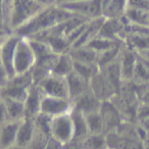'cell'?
Here are the masks:
<instances>
[{"label": "cell", "instance_id": "obj_33", "mask_svg": "<svg viewBox=\"0 0 149 149\" xmlns=\"http://www.w3.org/2000/svg\"><path fill=\"white\" fill-rule=\"evenodd\" d=\"M38 1L45 7H50V6H54V5H57L55 0H38Z\"/></svg>", "mask_w": 149, "mask_h": 149}, {"label": "cell", "instance_id": "obj_12", "mask_svg": "<svg viewBox=\"0 0 149 149\" xmlns=\"http://www.w3.org/2000/svg\"><path fill=\"white\" fill-rule=\"evenodd\" d=\"M65 79L68 83V98L72 101L77 99L90 89V81L80 76L74 70H72L68 76H66Z\"/></svg>", "mask_w": 149, "mask_h": 149}, {"label": "cell", "instance_id": "obj_19", "mask_svg": "<svg viewBox=\"0 0 149 149\" xmlns=\"http://www.w3.org/2000/svg\"><path fill=\"white\" fill-rule=\"evenodd\" d=\"M72 70H74V60L70 57L68 52L58 54L57 58L55 60V63L53 65V68H52L51 74L65 78Z\"/></svg>", "mask_w": 149, "mask_h": 149}, {"label": "cell", "instance_id": "obj_25", "mask_svg": "<svg viewBox=\"0 0 149 149\" xmlns=\"http://www.w3.org/2000/svg\"><path fill=\"white\" fill-rule=\"evenodd\" d=\"M123 49V44H118V45L114 46V47L110 48V49H107L103 52H100L98 53L97 56V64L100 68H104L107 64L111 63V62L116 61L118 58L120 54V51Z\"/></svg>", "mask_w": 149, "mask_h": 149}, {"label": "cell", "instance_id": "obj_38", "mask_svg": "<svg viewBox=\"0 0 149 149\" xmlns=\"http://www.w3.org/2000/svg\"><path fill=\"white\" fill-rule=\"evenodd\" d=\"M55 1H56V4L60 5V4H63V3H65V2H68V1H70V0H55Z\"/></svg>", "mask_w": 149, "mask_h": 149}, {"label": "cell", "instance_id": "obj_31", "mask_svg": "<svg viewBox=\"0 0 149 149\" xmlns=\"http://www.w3.org/2000/svg\"><path fill=\"white\" fill-rule=\"evenodd\" d=\"M45 149H68V148H66V144H62V143L54 140L53 138H50L49 142H48Z\"/></svg>", "mask_w": 149, "mask_h": 149}, {"label": "cell", "instance_id": "obj_7", "mask_svg": "<svg viewBox=\"0 0 149 149\" xmlns=\"http://www.w3.org/2000/svg\"><path fill=\"white\" fill-rule=\"evenodd\" d=\"M72 109V102L68 98L52 97L43 95L40 105V112L50 118L70 113Z\"/></svg>", "mask_w": 149, "mask_h": 149}, {"label": "cell", "instance_id": "obj_4", "mask_svg": "<svg viewBox=\"0 0 149 149\" xmlns=\"http://www.w3.org/2000/svg\"><path fill=\"white\" fill-rule=\"evenodd\" d=\"M36 62V56L34 53L29 39L26 37L19 38L17 44L13 58V70L15 74H26L32 70Z\"/></svg>", "mask_w": 149, "mask_h": 149}, {"label": "cell", "instance_id": "obj_23", "mask_svg": "<svg viewBox=\"0 0 149 149\" xmlns=\"http://www.w3.org/2000/svg\"><path fill=\"white\" fill-rule=\"evenodd\" d=\"M125 17L131 25H137V26H148V17L149 11L142 10V9L137 8H131L127 7L125 11Z\"/></svg>", "mask_w": 149, "mask_h": 149}, {"label": "cell", "instance_id": "obj_34", "mask_svg": "<svg viewBox=\"0 0 149 149\" xmlns=\"http://www.w3.org/2000/svg\"><path fill=\"white\" fill-rule=\"evenodd\" d=\"M140 122V125H141V128L145 131H149V118H146L144 120H139Z\"/></svg>", "mask_w": 149, "mask_h": 149}, {"label": "cell", "instance_id": "obj_9", "mask_svg": "<svg viewBox=\"0 0 149 149\" xmlns=\"http://www.w3.org/2000/svg\"><path fill=\"white\" fill-rule=\"evenodd\" d=\"M21 36L15 33H11L4 39L0 47V58L2 60V63L6 70L8 79L15 76L13 70V58H15V51L17 44L19 42Z\"/></svg>", "mask_w": 149, "mask_h": 149}, {"label": "cell", "instance_id": "obj_17", "mask_svg": "<svg viewBox=\"0 0 149 149\" xmlns=\"http://www.w3.org/2000/svg\"><path fill=\"white\" fill-rule=\"evenodd\" d=\"M34 131H35V123L34 118H25L21 120L17 131V145L22 146H29L30 141L33 137Z\"/></svg>", "mask_w": 149, "mask_h": 149}, {"label": "cell", "instance_id": "obj_43", "mask_svg": "<svg viewBox=\"0 0 149 149\" xmlns=\"http://www.w3.org/2000/svg\"><path fill=\"white\" fill-rule=\"evenodd\" d=\"M0 149H1V148H0Z\"/></svg>", "mask_w": 149, "mask_h": 149}, {"label": "cell", "instance_id": "obj_42", "mask_svg": "<svg viewBox=\"0 0 149 149\" xmlns=\"http://www.w3.org/2000/svg\"><path fill=\"white\" fill-rule=\"evenodd\" d=\"M148 1H149V0H148Z\"/></svg>", "mask_w": 149, "mask_h": 149}, {"label": "cell", "instance_id": "obj_10", "mask_svg": "<svg viewBox=\"0 0 149 149\" xmlns=\"http://www.w3.org/2000/svg\"><path fill=\"white\" fill-rule=\"evenodd\" d=\"M72 102V108L81 111L84 114L99 111L102 105V101L93 93L90 88L87 92L74 99Z\"/></svg>", "mask_w": 149, "mask_h": 149}, {"label": "cell", "instance_id": "obj_11", "mask_svg": "<svg viewBox=\"0 0 149 149\" xmlns=\"http://www.w3.org/2000/svg\"><path fill=\"white\" fill-rule=\"evenodd\" d=\"M137 61H138V53L135 50L130 47L123 48L118 56V63H120L123 80L130 81L133 79Z\"/></svg>", "mask_w": 149, "mask_h": 149}, {"label": "cell", "instance_id": "obj_6", "mask_svg": "<svg viewBox=\"0 0 149 149\" xmlns=\"http://www.w3.org/2000/svg\"><path fill=\"white\" fill-rule=\"evenodd\" d=\"M59 6L70 11L74 15L93 19L102 17V0H83V1H68Z\"/></svg>", "mask_w": 149, "mask_h": 149}, {"label": "cell", "instance_id": "obj_40", "mask_svg": "<svg viewBox=\"0 0 149 149\" xmlns=\"http://www.w3.org/2000/svg\"><path fill=\"white\" fill-rule=\"evenodd\" d=\"M70 1H83V0H70Z\"/></svg>", "mask_w": 149, "mask_h": 149}, {"label": "cell", "instance_id": "obj_32", "mask_svg": "<svg viewBox=\"0 0 149 149\" xmlns=\"http://www.w3.org/2000/svg\"><path fill=\"white\" fill-rule=\"evenodd\" d=\"M8 80V76L6 74V70H5V68L2 63V60L0 58V87L3 86Z\"/></svg>", "mask_w": 149, "mask_h": 149}, {"label": "cell", "instance_id": "obj_2", "mask_svg": "<svg viewBox=\"0 0 149 149\" xmlns=\"http://www.w3.org/2000/svg\"><path fill=\"white\" fill-rule=\"evenodd\" d=\"M45 8L38 0H3L7 29L15 32Z\"/></svg>", "mask_w": 149, "mask_h": 149}, {"label": "cell", "instance_id": "obj_22", "mask_svg": "<svg viewBox=\"0 0 149 149\" xmlns=\"http://www.w3.org/2000/svg\"><path fill=\"white\" fill-rule=\"evenodd\" d=\"M85 118L89 134H104L105 127H104V120L100 110L85 114Z\"/></svg>", "mask_w": 149, "mask_h": 149}, {"label": "cell", "instance_id": "obj_3", "mask_svg": "<svg viewBox=\"0 0 149 149\" xmlns=\"http://www.w3.org/2000/svg\"><path fill=\"white\" fill-rule=\"evenodd\" d=\"M33 85L34 81L31 72L15 74L13 78L7 80L4 85L0 87V96L25 102L30 88Z\"/></svg>", "mask_w": 149, "mask_h": 149}, {"label": "cell", "instance_id": "obj_14", "mask_svg": "<svg viewBox=\"0 0 149 149\" xmlns=\"http://www.w3.org/2000/svg\"><path fill=\"white\" fill-rule=\"evenodd\" d=\"M42 97H43V93H42L41 89L38 85L34 84L30 88L28 96L25 100V118H34L38 113H40V105H41Z\"/></svg>", "mask_w": 149, "mask_h": 149}, {"label": "cell", "instance_id": "obj_29", "mask_svg": "<svg viewBox=\"0 0 149 149\" xmlns=\"http://www.w3.org/2000/svg\"><path fill=\"white\" fill-rule=\"evenodd\" d=\"M146 118H149V104L141 103L137 109V118L141 120Z\"/></svg>", "mask_w": 149, "mask_h": 149}, {"label": "cell", "instance_id": "obj_26", "mask_svg": "<svg viewBox=\"0 0 149 149\" xmlns=\"http://www.w3.org/2000/svg\"><path fill=\"white\" fill-rule=\"evenodd\" d=\"M120 43H122V41L111 40V39L101 37V36L98 35L97 37L94 38L92 41H90L89 43L87 44V46L92 48V49L97 52V53H100V52H103L107 49H110V48L114 47V46L118 45V44H120Z\"/></svg>", "mask_w": 149, "mask_h": 149}, {"label": "cell", "instance_id": "obj_24", "mask_svg": "<svg viewBox=\"0 0 149 149\" xmlns=\"http://www.w3.org/2000/svg\"><path fill=\"white\" fill-rule=\"evenodd\" d=\"M50 138H51L50 132L43 130L35 125V131L28 147L30 149H45Z\"/></svg>", "mask_w": 149, "mask_h": 149}, {"label": "cell", "instance_id": "obj_18", "mask_svg": "<svg viewBox=\"0 0 149 149\" xmlns=\"http://www.w3.org/2000/svg\"><path fill=\"white\" fill-rule=\"evenodd\" d=\"M76 143L79 149H108L105 134H88Z\"/></svg>", "mask_w": 149, "mask_h": 149}, {"label": "cell", "instance_id": "obj_1", "mask_svg": "<svg viewBox=\"0 0 149 149\" xmlns=\"http://www.w3.org/2000/svg\"><path fill=\"white\" fill-rule=\"evenodd\" d=\"M74 15V13L64 9L59 5L45 7L31 21L15 30L13 33L26 38L33 37L68 21Z\"/></svg>", "mask_w": 149, "mask_h": 149}, {"label": "cell", "instance_id": "obj_36", "mask_svg": "<svg viewBox=\"0 0 149 149\" xmlns=\"http://www.w3.org/2000/svg\"><path fill=\"white\" fill-rule=\"evenodd\" d=\"M7 149H30L28 146H22V145H17V144H15L13 146H10L9 148Z\"/></svg>", "mask_w": 149, "mask_h": 149}, {"label": "cell", "instance_id": "obj_35", "mask_svg": "<svg viewBox=\"0 0 149 149\" xmlns=\"http://www.w3.org/2000/svg\"><path fill=\"white\" fill-rule=\"evenodd\" d=\"M141 57L145 58V59L149 60V49H146V50H143V51H140V52H137Z\"/></svg>", "mask_w": 149, "mask_h": 149}, {"label": "cell", "instance_id": "obj_37", "mask_svg": "<svg viewBox=\"0 0 149 149\" xmlns=\"http://www.w3.org/2000/svg\"><path fill=\"white\" fill-rule=\"evenodd\" d=\"M9 34H11V32L6 31V30H1V29H0V38L6 37V36H8Z\"/></svg>", "mask_w": 149, "mask_h": 149}, {"label": "cell", "instance_id": "obj_5", "mask_svg": "<svg viewBox=\"0 0 149 149\" xmlns=\"http://www.w3.org/2000/svg\"><path fill=\"white\" fill-rule=\"evenodd\" d=\"M50 134L51 138L62 144H68L74 141V128L70 112L52 118Z\"/></svg>", "mask_w": 149, "mask_h": 149}, {"label": "cell", "instance_id": "obj_13", "mask_svg": "<svg viewBox=\"0 0 149 149\" xmlns=\"http://www.w3.org/2000/svg\"><path fill=\"white\" fill-rule=\"evenodd\" d=\"M21 120H7L0 125V148L7 149L17 143Z\"/></svg>", "mask_w": 149, "mask_h": 149}, {"label": "cell", "instance_id": "obj_16", "mask_svg": "<svg viewBox=\"0 0 149 149\" xmlns=\"http://www.w3.org/2000/svg\"><path fill=\"white\" fill-rule=\"evenodd\" d=\"M68 54L74 62L81 63H97L98 53L94 51L89 46H80V47H72L68 50Z\"/></svg>", "mask_w": 149, "mask_h": 149}, {"label": "cell", "instance_id": "obj_15", "mask_svg": "<svg viewBox=\"0 0 149 149\" xmlns=\"http://www.w3.org/2000/svg\"><path fill=\"white\" fill-rule=\"evenodd\" d=\"M127 9V0H102V17L116 19L124 17Z\"/></svg>", "mask_w": 149, "mask_h": 149}, {"label": "cell", "instance_id": "obj_30", "mask_svg": "<svg viewBox=\"0 0 149 149\" xmlns=\"http://www.w3.org/2000/svg\"><path fill=\"white\" fill-rule=\"evenodd\" d=\"M7 120H8V116H7L6 105H5L4 99L0 96V125Z\"/></svg>", "mask_w": 149, "mask_h": 149}, {"label": "cell", "instance_id": "obj_8", "mask_svg": "<svg viewBox=\"0 0 149 149\" xmlns=\"http://www.w3.org/2000/svg\"><path fill=\"white\" fill-rule=\"evenodd\" d=\"M41 89L43 95L52 97L68 98V89L66 79L55 74H49L39 84H37ZM70 99V98H68Z\"/></svg>", "mask_w": 149, "mask_h": 149}, {"label": "cell", "instance_id": "obj_39", "mask_svg": "<svg viewBox=\"0 0 149 149\" xmlns=\"http://www.w3.org/2000/svg\"><path fill=\"white\" fill-rule=\"evenodd\" d=\"M6 37H7V36H6ZM6 37L0 38V47H1V44H2V42H3V41H4V39H5V38H6Z\"/></svg>", "mask_w": 149, "mask_h": 149}, {"label": "cell", "instance_id": "obj_41", "mask_svg": "<svg viewBox=\"0 0 149 149\" xmlns=\"http://www.w3.org/2000/svg\"><path fill=\"white\" fill-rule=\"evenodd\" d=\"M148 25H149V17H148Z\"/></svg>", "mask_w": 149, "mask_h": 149}, {"label": "cell", "instance_id": "obj_21", "mask_svg": "<svg viewBox=\"0 0 149 149\" xmlns=\"http://www.w3.org/2000/svg\"><path fill=\"white\" fill-rule=\"evenodd\" d=\"M3 99H4L5 105H6L8 120H22L23 118H25V102L19 101V100L9 99V98H3Z\"/></svg>", "mask_w": 149, "mask_h": 149}, {"label": "cell", "instance_id": "obj_27", "mask_svg": "<svg viewBox=\"0 0 149 149\" xmlns=\"http://www.w3.org/2000/svg\"><path fill=\"white\" fill-rule=\"evenodd\" d=\"M99 70L100 68L97 63H81L74 61V70L88 81H91L92 78L99 72Z\"/></svg>", "mask_w": 149, "mask_h": 149}, {"label": "cell", "instance_id": "obj_28", "mask_svg": "<svg viewBox=\"0 0 149 149\" xmlns=\"http://www.w3.org/2000/svg\"><path fill=\"white\" fill-rule=\"evenodd\" d=\"M127 7L149 11L148 0H127Z\"/></svg>", "mask_w": 149, "mask_h": 149}, {"label": "cell", "instance_id": "obj_20", "mask_svg": "<svg viewBox=\"0 0 149 149\" xmlns=\"http://www.w3.org/2000/svg\"><path fill=\"white\" fill-rule=\"evenodd\" d=\"M70 116H72V122H74V142H78V141L82 140V139L85 138L89 134L85 114L82 113L79 110L72 108V111H70Z\"/></svg>", "mask_w": 149, "mask_h": 149}]
</instances>
